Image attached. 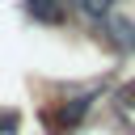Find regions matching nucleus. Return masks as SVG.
Wrapping results in <instances>:
<instances>
[{
	"instance_id": "6",
	"label": "nucleus",
	"mask_w": 135,
	"mask_h": 135,
	"mask_svg": "<svg viewBox=\"0 0 135 135\" xmlns=\"http://www.w3.org/2000/svg\"><path fill=\"white\" fill-rule=\"evenodd\" d=\"M21 131V114L17 110H0V135H17Z\"/></svg>"
},
{
	"instance_id": "1",
	"label": "nucleus",
	"mask_w": 135,
	"mask_h": 135,
	"mask_svg": "<svg viewBox=\"0 0 135 135\" xmlns=\"http://www.w3.org/2000/svg\"><path fill=\"white\" fill-rule=\"evenodd\" d=\"M97 97H101V84H93V89H84V93H76V97H68V101H59L55 127H59V131H76V127L84 122V114L93 110Z\"/></svg>"
},
{
	"instance_id": "5",
	"label": "nucleus",
	"mask_w": 135,
	"mask_h": 135,
	"mask_svg": "<svg viewBox=\"0 0 135 135\" xmlns=\"http://www.w3.org/2000/svg\"><path fill=\"white\" fill-rule=\"evenodd\" d=\"M114 110H118V118H122L127 127H135V80H127V84L114 93Z\"/></svg>"
},
{
	"instance_id": "3",
	"label": "nucleus",
	"mask_w": 135,
	"mask_h": 135,
	"mask_svg": "<svg viewBox=\"0 0 135 135\" xmlns=\"http://www.w3.org/2000/svg\"><path fill=\"white\" fill-rule=\"evenodd\" d=\"M72 8H76L89 25H97V30H101V25L118 13V0H72Z\"/></svg>"
},
{
	"instance_id": "2",
	"label": "nucleus",
	"mask_w": 135,
	"mask_h": 135,
	"mask_svg": "<svg viewBox=\"0 0 135 135\" xmlns=\"http://www.w3.org/2000/svg\"><path fill=\"white\" fill-rule=\"evenodd\" d=\"M101 34H105V42L110 46H118V51H127V55H135V17H110L105 25H101Z\"/></svg>"
},
{
	"instance_id": "4",
	"label": "nucleus",
	"mask_w": 135,
	"mask_h": 135,
	"mask_svg": "<svg viewBox=\"0 0 135 135\" xmlns=\"http://www.w3.org/2000/svg\"><path fill=\"white\" fill-rule=\"evenodd\" d=\"M25 13L42 25H59L68 17V0H25Z\"/></svg>"
}]
</instances>
